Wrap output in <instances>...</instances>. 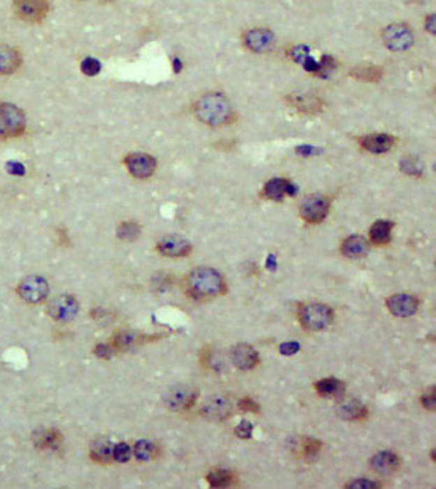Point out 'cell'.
<instances>
[{"label":"cell","mask_w":436,"mask_h":489,"mask_svg":"<svg viewBox=\"0 0 436 489\" xmlns=\"http://www.w3.org/2000/svg\"><path fill=\"white\" fill-rule=\"evenodd\" d=\"M194 114L207 126L220 127L235 119L233 105L219 92H208L194 103Z\"/></svg>","instance_id":"1"},{"label":"cell","mask_w":436,"mask_h":489,"mask_svg":"<svg viewBox=\"0 0 436 489\" xmlns=\"http://www.w3.org/2000/svg\"><path fill=\"white\" fill-rule=\"evenodd\" d=\"M187 295L194 299H208L226 293V283L217 270L199 267L189 272L186 279Z\"/></svg>","instance_id":"2"},{"label":"cell","mask_w":436,"mask_h":489,"mask_svg":"<svg viewBox=\"0 0 436 489\" xmlns=\"http://www.w3.org/2000/svg\"><path fill=\"white\" fill-rule=\"evenodd\" d=\"M334 309L330 305L312 302L299 311V323L307 331H321L334 321Z\"/></svg>","instance_id":"3"},{"label":"cell","mask_w":436,"mask_h":489,"mask_svg":"<svg viewBox=\"0 0 436 489\" xmlns=\"http://www.w3.org/2000/svg\"><path fill=\"white\" fill-rule=\"evenodd\" d=\"M0 122L8 139H19L27 132V116L10 101H0Z\"/></svg>","instance_id":"4"},{"label":"cell","mask_w":436,"mask_h":489,"mask_svg":"<svg viewBox=\"0 0 436 489\" xmlns=\"http://www.w3.org/2000/svg\"><path fill=\"white\" fill-rule=\"evenodd\" d=\"M14 13L22 22L41 24L51 13L50 0H13Z\"/></svg>","instance_id":"5"},{"label":"cell","mask_w":436,"mask_h":489,"mask_svg":"<svg viewBox=\"0 0 436 489\" xmlns=\"http://www.w3.org/2000/svg\"><path fill=\"white\" fill-rule=\"evenodd\" d=\"M16 291L22 300L29 304H41L50 295V284L42 276L31 275L19 282Z\"/></svg>","instance_id":"6"},{"label":"cell","mask_w":436,"mask_h":489,"mask_svg":"<svg viewBox=\"0 0 436 489\" xmlns=\"http://www.w3.org/2000/svg\"><path fill=\"white\" fill-rule=\"evenodd\" d=\"M122 163L132 177L139 180L150 179L158 167L157 159L145 152H129L122 159Z\"/></svg>","instance_id":"7"},{"label":"cell","mask_w":436,"mask_h":489,"mask_svg":"<svg viewBox=\"0 0 436 489\" xmlns=\"http://www.w3.org/2000/svg\"><path fill=\"white\" fill-rule=\"evenodd\" d=\"M382 39L391 51H407L414 45V34L407 24L393 23L382 32Z\"/></svg>","instance_id":"8"},{"label":"cell","mask_w":436,"mask_h":489,"mask_svg":"<svg viewBox=\"0 0 436 489\" xmlns=\"http://www.w3.org/2000/svg\"><path fill=\"white\" fill-rule=\"evenodd\" d=\"M331 199L324 195H311L300 205V216L310 224H319L330 212Z\"/></svg>","instance_id":"9"},{"label":"cell","mask_w":436,"mask_h":489,"mask_svg":"<svg viewBox=\"0 0 436 489\" xmlns=\"http://www.w3.org/2000/svg\"><path fill=\"white\" fill-rule=\"evenodd\" d=\"M48 315L59 323L71 321L79 314V302L71 295H60L47 307Z\"/></svg>","instance_id":"10"},{"label":"cell","mask_w":436,"mask_h":489,"mask_svg":"<svg viewBox=\"0 0 436 489\" xmlns=\"http://www.w3.org/2000/svg\"><path fill=\"white\" fill-rule=\"evenodd\" d=\"M243 43L249 51L264 54L275 47V35L267 29H252L243 35Z\"/></svg>","instance_id":"11"},{"label":"cell","mask_w":436,"mask_h":489,"mask_svg":"<svg viewBox=\"0 0 436 489\" xmlns=\"http://www.w3.org/2000/svg\"><path fill=\"white\" fill-rule=\"evenodd\" d=\"M157 249L166 258H186L192 252V245L179 235H166L158 242Z\"/></svg>","instance_id":"12"},{"label":"cell","mask_w":436,"mask_h":489,"mask_svg":"<svg viewBox=\"0 0 436 489\" xmlns=\"http://www.w3.org/2000/svg\"><path fill=\"white\" fill-rule=\"evenodd\" d=\"M419 299L408 293H396L386 300L387 309L393 316L408 317L415 315L419 308Z\"/></svg>","instance_id":"13"},{"label":"cell","mask_w":436,"mask_h":489,"mask_svg":"<svg viewBox=\"0 0 436 489\" xmlns=\"http://www.w3.org/2000/svg\"><path fill=\"white\" fill-rule=\"evenodd\" d=\"M23 54L20 48L10 44H0V76H11L20 70Z\"/></svg>","instance_id":"14"},{"label":"cell","mask_w":436,"mask_h":489,"mask_svg":"<svg viewBox=\"0 0 436 489\" xmlns=\"http://www.w3.org/2000/svg\"><path fill=\"white\" fill-rule=\"evenodd\" d=\"M298 187L289 179L275 177L268 180L263 188V196L272 202H283L286 196H295Z\"/></svg>","instance_id":"15"},{"label":"cell","mask_w":436,"mask_h":489,"mask_svg":"<svg viewBox=\"0 0 436 489\" xmlns=\"http://www.w3.org/2000/svg\"><path fill=\"white\" fill-rule=\"evenodd\" d=\"M231 361L240 371H251L259 364V353L248 344H238L231 349Z\"/></svg>","instance_id":"16"},{"label":"cell","mask_w":436,"mask_h":489,"mask_svg":"<svg viewBox=\"0 0 436 489\" xmlns=\"http://www.w3.org/2000/svg\"><path fill=\"white\" fill-rule=\"evenodd\" d=\"M359 144L367 152L379 155L393 149L396 144V139L393 135H388V133H371L361 138Z\"/></svg>","instance_id":"17"},{"label":"cell","mask_w":436,"mask_h":489,"mask_svg":"<svg viewBox=\"0 0 436 489\" xmlns=\"http://www.w3.org/2000/svg\"><path fill=\"white\" fill-rule=\"evenodd\" d=\"M233 412L231 404L224 396H212L203 404L202 415L212 421H223Z\"/></svg>","instance_id":"18"},{"label":"cell","mask_w":436,"mask_h":489,"mask_svg":"<svg viewBox=\"0 0 436 489\" xmlns=\"http://www.w3.org/2000/svg\"><path fill=\"white\" fill-rule=\"evenodd\" d=\"M159 337L160 336H147V335H142L139 332L126 330V331L117 332L112 336L111 346L114 348V351H124V349H129L131 346L142 344L145 342H151V340H155Z\"/></svg>","instance_id":"19"},{"label":"cell","mask_w":436,"mask_h":489,"mask_svg":"<svg viewBox=\"0 0 436 489\" xmlns=\"http://www.w3.org/2000/svg\"><path fill=\"white\" fill-rule=\"evenodd\" d=\"M196 392L192 389L176 387L166 393V404L174 411L189 409L196 402Z\"/></svg>","instance_id":"20"},{"label":"cell","mask_w":436,"mask_h":489,"mask_svg":"<svg viewBox=\"0 0 436 489\" xmlns=\"http://www.w3.org/2000/svg\"><path fill=\"white\" fill-rule=\"evenodd\" d=\"M370 251V245L367 239L361 235H352L343 240L340 245V252L349 259L363 258Z\"/></svg>","instance_id":"21"},{"label":"cell","mask_w":436,"mask_h":489,"mask_svg":"<svg viewBox=\"0 0 436 489\" xmlns=\"http://www.w3.org/2000/svg\"><path fill=\"white\" fill-rule=\"evenodd\" d=\"M400 465V459L398 455L390 451L379 452L371 459V468L380 475H391Z\"/></svg>","instance_id":"22"},{"label":"cell","mask_w":436,"mask_h":489,"mask_svg":"<svg viewBox=\"0 0 436 489\" xmlns=\"http://www.w3.org/2000/svg\"><path fill=\"white\" fill-rule=\"evenodd\" d=\"M293 108H296L300 112L305 114H318L323 111L324 103L318 96L308 95V94H299V95H291L287 98Z\"/></svg>","instance_id":"23"},{"label":"cell","mask_w":436,"mask_h":489,"mask_svg":"<svg viewBox=\"0 0 436 489\" xmlns=\"http://www.w3.org/2000/svg\"><path fill=\"white\" fill-rule=\"evenodd\" d=\"M89 458L99 464H111L114 461V444L107 439L96 440L91 446Z\"/></svg>","instance_id":"24"},{"label":"cell","mask_w":436,"mask_h":489,"mask_svg":"<svg viewBox=\"0 0 436 489\" xmlns=\"http://www.w3.org/2000/svg\"><path fill=\"white\" fill-rule=\"evenodd\" d=\"M393 221L388 220H378L372 224L370 230V239L374 245H386L391 242L393 236Z\"/></svg>","instance_id":"25"},{"label":"cell","mask_w":436,"mask_h":489,"mask_svg":"<svg viewBox=\"0 0 436 489\" xmlns=\"http://www.w3.org/2000/svg\"><path fill=\"white\" fill-rule=\"evenodd\" d=\"M315 388L318 391L320 396L323 397H333L337 399L340 396L344 395V383L335 379V377H328V379H321L318 383H315Z\"/></svg>","instance_id":"26"},{"label":"cell","mask_w":436,"mask_h":489,"mask_svg":"<svg viewBox=\"0 0 436 489\" xmlns=\"http://www.w3.org/2000/svg\"><path fill=\"white\" fill-rule=\"evenodd\" d=\"M349 75L354 79H356V80L374 83V82H379L383 78L384 71H383V68L380 66L368 64V66H358V67L352 68L349 71Z\"/></svg>","instance_id":"27"},{"label":"cell","mask_w":436,"mask_h":489,"mask_svg":"<svg viewBox=\"0 0 436 489\" xmlns=\"http://www.w3.org/2000/svg\"><path fill=\"white\" fill-rule=\"evenodd\" d=\"M61 433L58 430H45L35 435V444L41 449H57L61 443Z\"/></svg>","instance_id":"28"},{"label":"cell","mask_w":436,"mask_h":489,"mask_svg":"<svg viewBox=\"0 0 436 489\" xmlns=\"http://www.w3.org/2000/svg\"><path fill=\"white\" fill-rule=\"evenodd\" d=\"M339 412L343 418H349V420H362V418H367V415H368L365 405L359 403V402H355V400L342 405Z\"/></svg>","instance_id":"29"},{"label":"cell","mask_w":436,"mask_h":489,"mask_svg":"<svg viewBox=\"0 0 436 489\" xmlns=\"http://www.w3.org/2000/svg\"><path fill=\"white\" fill-rule=\"evenodd\" d=\"M142 228L135 221H123L117 226V238L123 242H133L139 238Z\"/></svg>","instance_id":"30"},{"label":"cell","mask_w":436,"mask_h":489,"mask_svg":"<svg viewBox=\"0 0 436 489\" xmlns=\"http://www.w3.org/2000/svg\"><path fill=\"white\" fill-rule=\"evenodd\" d=\"M233 472L227 469H218L212 471L207 475V481L212 488H220V487H227L233 483Z\"/></svg>","instance_id":"31"},{"label":"cell","mask_w":436,"mask_h":489,"mask_svg":"<svg viewBox=\"0 0 436 489\" xmlns=\"http://www.w3.org/2000/svg\"><path fill=\"white\" fill-rule=\"evenodd\" d=\"M133 455L139 461L152 460L157 455V446L151 441L140 440L133 446Z\"/></svg>","instance_id":"32"},{"label":"cell","mask_w":436,"mask_h":489,"mask_svg":"<svg viewBox=\"0 0 436 489\" xmlns=\"http://www.w3.org/2000/svg\"><path fill=\"white\" fill-rule=\"evenodd\" d=\"M337 67V63L331 55H323L319 61V71L317 72L320 78H327Z\"/></svg>","instance_id":"33"},{"label":"cell","mask_w":436,"mask_h":489,"mask_svg":"<svg viewBox=\"0 0 436 489\" xmlns=\"http://www.w3.org/2000/svg\"><path fill=\"white\" fill-rule=\"evenodd\" d=\"M310 47L305 45V44H298V45H293L289 52V57H290L295 63H299L302 64L303 60H305L307 57H310Z\"/></svg>","instance_id":"34"},{"label":"cell","mask_w":436,"mask_h":489,"mask_svg":"<svg viewBox=\"0 0 436 489\" xmlns=\"http://www.w3.org/2000/svg\"><path fill=\"white\" fill-rule=\"evenodd\" d=\"M131 446L126 443H119L114 446V460L117 462H127L131 459Z\"/></svg>","instance_id":"35"},{"label":"cell","mask_w":436,"mask_h":489,"mask_svg":"<svg viewBox=\"0 0 436 489\" xmlns=\"http://www.w3.org/2000/svg\"><path fill=\"white\" fill-rule=\"evenodd\" d=\"M380 487L382 486L379 483L368 480V479H355L344 486V488L349 489H375L380 488Z\"/></svg>","instance_id":"36"},{"label":"cell","mask_w":436,"mask_h":489,"mask_svg":"<svg viewBox=\"0 0 436 489\" xmlns=\"http://www.w3.org/2000/svg\"><path fill=\"white\" fill-rule=\"evenodd\" d=\"M80 70L87 76H95L101 70V64L96 59L86 58L80 64Z\"/></svg>","instance_id":"37"},{"label":"cell","mask_w":436,"mask_h":489,"mask_svg":"<svg viewBox=\"0 0 436 489\" xmlns=\"http://www.w3.org/2000/svg\"><path fill=\"white\" fill-rule=\"evenodd\" d=\"M321 449V443L317 439H307L303 444L305 458H315Z\"/></svg>","instance_id":"38"},{"label":"cell","mask_w":436,"mask_h":489,"mask_svg":"<svg viewBox=\"0 0 436 489\" xmlns=\"http://www.w3.org/2000/svg\"><path fill=\"white\" fill-rule=\"evenodd\" d=\"M252 431H254V425L248 421V420H242L239 423V425L235 430V435L239 439H251L252 437Z\"/></svg>","instance_id":"39"},{"label":"cell","mask_w":436,"mask_h":489,"mask_svg":"<svg viewBox=\"0 0 436 489\" xmlns=\"http://www.w3.org/2000/svg\"><path fill=\"white\" fill-rule=\"evenodd\" d=\"M421 403H422L423 407L427 408L428 411H435V387H431L427 392L423 393Z\"/></svg>","instance_id":"40"},{"label":"cell","mask_w":436,"mask_h":489,"mask_svg":"<svg viewBox=\"0 0 436 489\" xmlns=\"http://www.w3.org/2000/svg\"><path fill=\"white\" fill-rule=\"evenodd\" d=\"M238 408L245 411V412H249V414H259L261 412V405L256 403L255 400L249 399V397H246V399H242L239 403H238Z\"/></svg>","instance_id":"41"},{"label":"cell","mask_w":436,"mask_h":489,"mask_svg":"<svg viewBox=\"0 0 436 489\" xmlns=\"http://www.w3.org/2000/svg\"><path fill=\"white\" fill-rule=\"evenodd\" d=\"M400 168H402L405 173H408V175H421V173H422L419 164L415 163V161L411 160V159L400 161Z\"/></svg>","instance_id":"42"},{"label":"cell","mask_w":436,"mask_h":489,"mask_svg":"<svg viewBox=\"0 0 436 489\" xmlns=\"http://www.w3.org/2000/svg\"><path fill=\"white\" fill-rule=\"evenodd\" d=\"M299 349H300V344L298 342H289V343L280 344V346H279L280 353L286 355V356H291V355L298 353Z\"/></svg>","instance_id":"43"},{"label":"cell","mask_w":436,"mask_h":489,"mask_svg":"<svg viewBox=\"0 0 436 489\" xmlns=\"http://www.w3.org/2000/svg\"><path fill=\"white\" fill-rule=\"evenodd\" d=\"M302 66H303V68H305V71L314 72V73H317V72L319 71V61H317L311 55L307 57V58L303 60Z\"/></svg>","instance_id":"44"},{"label":"cell","mask_w":436,"mask_h":489,"mask_svg":"<svg viewBox=\"0 0 436 489\" xmlns=\"http://www.w3.org/2000/svg\"><path fill=\"white\" fill-rule=\"evenodd\" d=\"M112 352H114L112 346H108L107 344H99V346H96V352L95 353L99 358H103V359H110Z\"/></svg>","instance_id":"45"},{"label":"cell","mask_w":436,"mask_h":489,"mask_svg":"<svg viewBox=\"0 0 436 489\" xmlns=\"http://www.w3.org/2000/svg\"><path fill=\"white\" fill-rule=\"evenodd\" d=\"M426 29L428 32L435 35V15H430L426 20Z\"/></svg>","instance_id":"46"},{"label":"cell","mask_w":436,"mask_h":489,"mask_svg":"<svg viewBox=\"0 0 436 489\" xmlns=\"http://www.w3.org/2000/svg\"><path fill=\"white\" fill-rule=\"evenodd\" d=\"M298 151H305V152H300L302 155H310V154H314V152H315V148H314V147H310V145H303V147H299Z\"/></svg>","instance_id":"47"},{"label":"cell","mask_w":436,"mask_h":489,"mask_svg":"<svg viewBox=\"0 0 436 489\" xmlns=\"http://www.w3.org/2000/svg\"><path fill=\"white\" fill-rule=\"evenodd\" d=\"M267 265H268V268H270V270H275V267H277V259H275V256H274V255H270Z\"/></svg>","instance_id":"48"},{"label":"cell","mask_w":436,"mask_h":489,"mask_svg":"<svg viewBox=\"0 0 436 489\" xmlns=\"http://www.w3.org/2000/svg\"><path fill=\"white\" fill-rule=\"evenodd\" d=\"M3 140H8V138H7L6 130H4V127H3V124L0 122V142H3Z\"/></svg>","instance_id":"49"}]
</instances>
